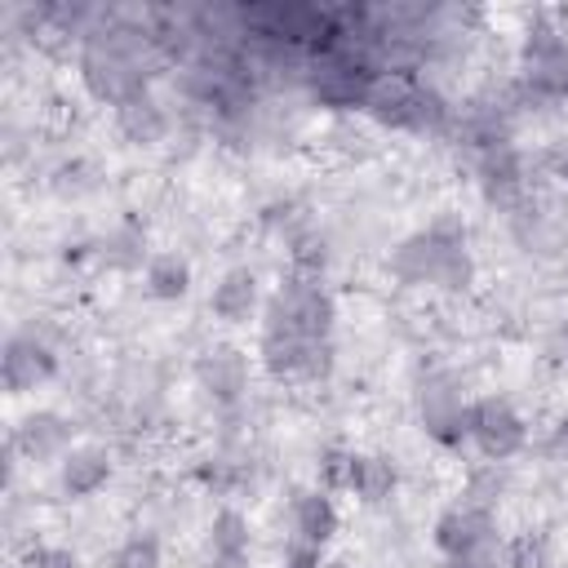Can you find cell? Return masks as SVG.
<instances>
[{
    "instance_id": "28",
    "label": "cell",
    "mask_w": 568,
    "mask_h": 568,
    "mask_svg": "<svg viewBox=\"0 0 568 568\" xmlns=\"http://www.w3.org/2000/svg\"><path fill=\"white\" fill-rule=\"evenodd\" d=\"M519 240H524L528 248H537V253H555L559 231H555L546 217H532V226H524V222H519Z\"/></svg>"
},
{
    "instance_id": "3",
    "label": "cell",
    "mask_w": 568,
    "mask_h": 568,
    "mask_svg": "<svg viewBox=\"0 0 568 568\" xmlns=\"http://www.w3.org/2000/svg\"><path fill=\"white\" fill-rule=\"evenodd\" d=\"M470 439L479 444L484 457L501 462V457H515L524 448L528 426L506 399H479V404H470Z\"/></svg>"
},
{
    "instance_id": "19",
    "label": "cell",
    "mask_w": 568,
    "mask_h": 568,
    "mask_svg": "<svg viewBox=\"0 0 568 568\" xmlns=\"http://www.w3.org/2000/svg\"><path fill=\"white\" fill-rule=\"evenodd\" d=\"M479 178H484L488 195H506V191H515V186H519V160H515V151L501 146V142L488 146L484 160H479Z\"/></svg>"
},
{
    "instance_id": "6",
    "label": "cell",
    "mask_w": 568,
    "mask_h": 568,
    "mask_svg": "<svg viewBox=\"0 0 568 568\" xmlns=\"http://www.w3.org/2000/svg\"><path fill=\"white\" fill-rule=\"evenodd\" d=\"M53 351L44 346V342H36V337H9V346H4V359H0V377H4V386L13 390V395H22V390H36L40 382H49L53 377Z\"/></svg>"
},
{
    "instance_id": "18",
    "label": "cell",
    "mask_w": 568,
    "mask_h": 568,
    "mask_svg": "<svg viewBox=\"0 0 568 568\" xmlns=\"http://www.w3.org/2000/svg\"><path fill=\"white\" fill-rule=\"evenodd\" d=\"M395 484H399V470H395L390 457H359L351 493L364 497V501H386L395 493Z\"/></svg>"
},
{
    "instance_id": "5",
    "label": "cell",
    "mask_w": 568,
    "mask_h": 568,
    "mask_svg": "<svg viewBox=\"0 0 568 568\" xmlns=\"http://www.w3.org/2000/svg\"><path fill=\"white\" fill-rule=\"evenodd\" d=\"M435 541L448 559L457 555H475V550H488L497 546V532H493V515L488 510H470V506H457L448 510L439 524H435Z\"/></svg>"
},
{
    "instance_id": "24",
    "label": "cell",
    "mask_w": 568,
    "mask_h": 568,
    "mask_svg": "<svg viewBox=\"0 0 568 568\" xmlns=\"http://www.w3.org/2000/svg\"><path fill=\"white\" fill-rule=\"evenodd\" d=\"M546 564H550L546 559V541L532 537V532L506 541V550H501V568H546Z\"/></svg>"
},
{
    "instance_id": "29",
    "label": "cell",
    "mask_w": 568,
    "mask_h": 568,
    "mask_svg": "<svg viewBox=\"0 0 568 568\" xmlns=\"http://www.w3.org/2000/svg\"><path fill=\"white\" fill-rule=\"evenodd\" d=\"M27 568H80L67 546H36L27 550Z\"/></svg>"
},
{
    "instance_id": "27",
    "label": "cell",
    "mask_w": 568,
    "mask_h": 568,
    "mask_svg": "<svg viewBox=\"0 0 568 568\" xmlns=\"http://www.w3.org/2000/svg\"><path fill=\"white\" fill-rule=\"evenodd\" d=\"M324 257H328V253H324V235H297V240H293V262H297L302 271L315 275V271L324 266Z\"/></svg>"
},
{
    "instance_id": "26",
    "label": "cell",
    "mask_w": 568,
    "mask_h": 568,
    "mask_svg": "<svg viewBox=\"0 0 568 568\" xmlns=\"http://www.w3.org/2000/svg\"><path fill=\"white\" fill-rule=\"evenodd\" d=\"M355 453H324V488H351L355 484Z\"/></svg>"
},
{
    "instance_id": "23",
    "label": "cell",
    "mask_w": 568,
    "mask_h": 568,
    "mask_svg": "<svg viewBox=\"0 0 568 568\" xmlns=\"http://www.w3.org/2000/svg\"><path fill=\"white\" fill-rule=\"evenodd\" d=\"M115 568H160V541L151 532H133L115 550Z\"/></svg>"
},
{
    "instance_id": "32",
    "label": "cell",
    "mask_w": 568,
    "mask_h": 568,
    "mask_svg": "<svg viewBox=\"0 0 568 568\" xmlns=\"http://www.w3.org/2000/svg\"><path fill=\"white\" fill-rule=\"evenodd\" d=\"M546 164H550L559 178H568V138H559V142L546 151Z\"/></svg>"
},
{
    "instance_id": "13",
    "label": "cell",
    "mask_w": 568,
    "mask_h": 568,
    "mask_svg": "<svg viewBox=\"0 0 568 568\" xmlns=\"http://www.w3.org/2000/svg\"><path fill=\"white\" fill-rule=\"evenodd\" d=\"M67 439H71V426L58 413H31V417H22V426L13 435V444L27 457H53L67 448Z\"/></svg>"
},
{
    "instance_id": "8",
    "label": "cell",
    "mask_w": 568,
    "mask_h": 568,
    "mask_svg": "<svg viewBox=\"0 0 568 568\" xmlns=\"http://www.w3.org/2000/svg\"><path fill=\"white\" fill-rule=\"evenodd\" d=\"M444 253H448V244H439L430 231H417V235H408V240L390 253V275H395L399 284H435Z\"/></svg>"
},
{
    "instance_id": "16",
    "label": "cell",
    "mask_w": 568,
    "mask_h": 568,
    "mask_svg": "<svg viewBox=\"0 0 568 568\" xmlns=\"http://www.w3.org/2000/svg\"><path fill=\"white\" fill-rule=\"evenodd\" d=\"M98 257H102L111 271H138L142 262H151V257H146V235H142L138 226H115L111 235H102Z\"/></svg>"
},
{
    "instance_id": "2",
    "label": "cell",
    "mask_w": 568,
    "mask_h": 568,
    "mask_svg": "<svg viewBox=\"0 0 568 568\" xmlns=\"http://www.w3.org/2000/svg\"><path fill=\"white\" fill-rule=\"evenodd\" d=\"M417 413L430 439L439 444H462L470 435V404H462V390L448 373H430L417 390Z\"/></svg>"
},
{
    "instance_id": "21",
    "label": "cell",
    "mask_w": 568,
    "mask_h": 568,
    "mask_svg": "<svg viewBox=\"0 0 568 568\" xmlns=\"http://www.w3.org/2000/svg\"><path fill=\"white\" fill-rule=\"evenodd\" d=\"M528 89L537 98H564L568 93V53H559L541 67H528Z\"/></svg>"
},
{
    "instance_id": "7",
    "label": "cell",
    "mask_w": 568,
    "mask_h": 568,
    "mask_svg": "<svg viewBox=\"0 0 568 568\" xmlns=\"http://www.w3.org/2000/svg\"><path fill=\"white\" fill-rule=\"evenodd\" d=\"M373 80H377V75H368V67H359V62H351V58H337V53L315 67V93H320L324 102H333V106H355V102H364L368 89H373Z\"/></svg>"
},
{
    "instance_id": "1",
    "label": "cell",
    "mask_w": 568,
    "mask_h": 568,
    "mask_svg": "<svg viewBox=\"0 0 568 568\" xmlns=\"http://www.w3.org/2000/svg\"><path fill=\"white\" fill-rule=\"evenodd\" d=\"M368 115L382 120V124H395V129H435L444 120V102L439 93L404 80V75H382L373 80L368 98H364Z\"/></svg>"
},
{
    "instance_id": "12",
    "label": "cell",
    "mask_w": 568,
    "mask_h": 568,
    "mask_svg": "<svg viewBox=\"0 0 568 568\" xmlns=\"http://www.w3.org/2000/svg\"><path fill=\"white\" fill-rule=\"evenodd\" d=\"M253 311H257V275L244 271V266L226 271V275L217 280V288H213V315H222L226 324H240V320H248Z\"/></svg>"
},
{
    "instance_id": "4",
    "label": "cell",
    "mask_w": 568,
    "mask_h": 568,
    "mask_svg": "<svg viewBox=\"0 0 568 568\" xmlns=\"http://www.w3.org/2000/svg\"><path fill=\"white\" fill-rule=\"evenodd\" d=\"M80 71H84V84L93 89V98H106V102H129L133 93H142L133 62H129L120 49H111V44H106V49H102V44H93V49L84 53Z\"/></svg>"
},
{
    "instance_id": "22",
    "label": "cell",
    "mask_w": 568,
    "mask_h": 568,
    "mask_svg": "<svg viewBox=\"0 0 568 568\" xmlns=\"http://www.w3.org/2000/svg\"><path fill=\"white\" fill-rule=\"evenodd\" d=\"M501 488H506V479H501V470H497V466L475 470V475H470V484H466V501H462V506H470V510H488V515H493V506H497Z\"/></svg>"
},
{
    "instance_id": "31",
    "label": "cell",
    "mask_w": 568,
    "mask_h": 568,
    "mask_svg": "<svg viewBox=\"0 0 568 568\" xmlns=\"http://www.w3.org/2000/svg\"><path fill=\"white\" fill-rule=\"evenodd\" d=\"M546 453L555 457V462H568V413L550 426V439H546Z\"/></svg>"
},
{
    "instance_id": "30",
    "label": "cell",
    "mask_w": 568,
    "mask_h": 568,
    "mask_svg": "<svg viewBox=\"0 0 568 568\" xmlns=\"http://www.w3.org/2000/svg\"><path fill=\"white\" fill-rule=\"evenodd\" d=\"M288 568H320V546H311V541H293L288 546Z\"/></svg>"
},
{
    "instance_id": "9",
    "label": "cell",
    "mask_w": 568,
    "mask_h": 568,
    "mask_svg": "<svg viewBox=\"0 0 568 568\" xmlns=\"http://www.w3.org/2000/svg\"><path fill=\"white\" fill-rule=\"evenodd\" d=\"M111 479V457L98 444H80L62 457V493L67 497H93Z\"/></svg>"
},
{
    "instance_id": "20",
    "label": "cell",
    "mask_w": 568,
    "mask_h": 568,
    "mask_svg": "<svg viewBox=\"0 0 568 568\" xmlns=\"http://www.w3.org/2000/svg\"><path fill=\"white\" fill-rule=\"evenodd\" d=\"M559 53H568V40L550 22H532L528 40H524V67H541V62H550Z\"/></svg>"
},
{
    "instance_id": "25",
    "label": "cell",
    "mask_w": 568,
    "mask_h": 568,
    "mask_svg": "<svg viewBox=\"0 0 568 568\" xmlns=\"http://www.w3.org/2000/svg\"><path fill=\"white\" fill-rule=\"evenodd\" d=\"M470 280H475V257L466 253V248H448L444 253V262H439V275H435V284H444V288H470Z\"/></svg>"
},
{
    "instance_id": "11",
    "label": "cell",
    "mask_w": 568,
    "mask_h": 568,
    "mask_svg": "<svg viewBox=\"0 0 568 568\" xmlns=\"http://www.w3.org/2000/svg\"><path fill=\"white\" fill-rule=\"evenodd\" d=\"M209 550H213V568H244L248 519L240 510H217L209 524Z\"/></svg>"
},
{
    "instance_id": "17",
    "label": "cell",
    "mask_w": 568,
    "mask_h": 568,
    "mask_svg": "<svg viewBox=\"0 0 568 568\" xmlns=\"http://www.w3.org/2000/svg\"><path fill=\"white\" fill-rule=\"evenodd\" d=\"M120 129L129 142H155L164 133V111L146 93H133L129 102H120Z\"/></svg>"
},
{
    "instance_id": "10",
    "label": "cell",
    "mask_w": 568,
    "mask_h": 568,
    "mask_svg": "<svg viewBox=\"0 0 568 568\" xmlns=\"http://www.w3.org/2000/svg\"><path fill=\"white\" fill-rule=\"evenodd\" d=\"M195 377H200V386L213 395V399H222V404H231V399H240V390H244V377H248V364L235 355V351H209L200 364H195Z\"/></svg>"
},
{
    "instance_id": "14",
    "label": "cell",
    "mask_w": 568,
    "mask_h": 568,
    "mask_svg": "<svg viewBox=\"0 0 568 568\" xmlns=\"http://www.w3.org/2000/svg\"><path fill=\"white\" fill-rule=\"evenodd\" d=\"M293 528H297L302 541L324 546L337 532V506H333V497L328 493H302L293 501Z\"/></svg>"
},
{
    "instance_id": "15",
    "label": "cell",
    "mask_w": 568,
    "mask_h": 568,
    "mask_svg": "<svg viewBox=\"0 0 568 568\" xmlns=\"http://www.w3.org/2000/svg\"><path fill=\"white\" fill-rule=\"evenodd\" d=\"M191 288V262L178 253H151L146 262V293L160 302H178Z\"/></svg>"
}]
</instances>
